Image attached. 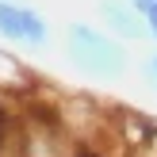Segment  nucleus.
<instances>
[{"label": "nucleus", "mask_w": 157, "mask_h": 157, "mask_svg": "<svg viewBox=\"0 0 157 157\" xmlns=\"http://www.w3.org/2000/svg\"><path fill=\"white\" fill-rule=\"evenodd\" d=\"M65 58L84 77H96V81H119L127 73V50L111 35L81 19L65 27Z\"/></svg>", "instance_id": "nucleus-1"}, {"label": "nucleus", "mask_w": 157, "mask_h": 157, "mask_svg": "<svg viewBox=\"0 0 157 157\" xmlns=\"http://www.w3.org/2000/svg\"><path fill=\"white\" fill-rule=\"evenodd\" d=\"M0 38L31 50H46L50 42V23L42 12L19 4V0H0Z\"/></svg>", "instance_id": "nucleus-2"}, {"label": "nucleus", "mask_w": 157, "mask_h": 157, "mask_svg": "<svg viewBox=\"0 0 157 157\" xmlns=\"http://www.w3.org/2000/svg\"><path fill=\"white\" fill-rule=\"evenodd\" d=\"M100 19L111 35L119 38H130V42H142L150 38V27H146V15L134 12L127 0H100Z\"/></svg>", "instance_id": "nucleus-3"}, {"label": "nucleus", "mask_w": 157, "mask_h": 157, "mask_svg": "<svg viewBox=\"0 0 157 157\" xmlns=\"http://www.w3.org/2000/svg\"><path fill=\"white\" fill-rule=\"evenodd\" d=\"M142 73H146V81H150L153 88H157V54H153V58H146V65H142Z\"/></svg>", "instance_id": "nucleus-4"}, {"label": "nucleus", "mask_w": 157, "mask_h": 157, "mask_svg": "<svg viewBox=\"0 0 157 157\" xmlns=\"http://www.w3.org/2000/svg\"><path fill=\"white\" fill-rule=\"evenodd\" d=\"M127 4L134 8V12H142V15H146L150 8H157V0H127Z\"/></svg>", "instance_id": "nucleus-5"}, {"label": "nucleus", "mask_w": 157, "mask_h": 157, "mask_svg": "<svg viewBox=\"0 0 157 157\" xmlns=\"http://www.w3.org/2000/svg\"><path fill=\"white\" fill-rule=\"evenodd\" d=\"M146 27H150V38H157V8L146 12Z\"/></svg>", "instance_id": "nucleus-6"}]
</instances>
